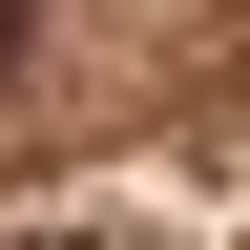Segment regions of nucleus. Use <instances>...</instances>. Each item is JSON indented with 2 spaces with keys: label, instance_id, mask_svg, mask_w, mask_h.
Here are the masks:
<instances>
[{
  "label": "nucleus",
  "instance_id": "obj_1",
  "mask_svg": "<svg viewBox=\"0 0 250 250\" xmlns=\"http://www.w3.org/2000/svg\"><path fill=\"white\" fill-rule=\"evenodd\" d=\"M0 42H21V0H0Z\"/></svg>",
  "mask_w": 250,
  "mask_h": 250
}]
</instances>
